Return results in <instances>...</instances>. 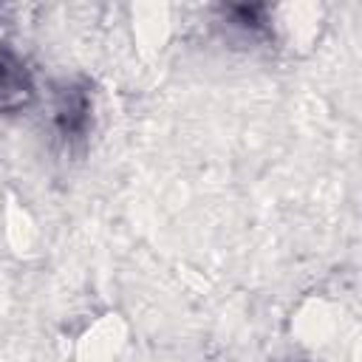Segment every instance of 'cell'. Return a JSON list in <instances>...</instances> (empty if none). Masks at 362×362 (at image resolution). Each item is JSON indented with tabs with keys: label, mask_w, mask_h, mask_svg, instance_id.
Wrapping results in <instances>:
<instances>
[{
	"label": "cell",
	"mask_w": 362,
	"mask_h": 362,
	"mask_svg": "<svg viewBox=\"0 0 362 362\" xmlns=\"http://www.w3.org/2000/svg\"><path fill=\"white\" fill-rule=\"evenodd\" d=\"M54 124H57L59 136L68 139V141L82 139L88 133V124H90V93H88V88L82 82H68L57 93Z\"/></svg>",
	"instance_id": "cell-1"
},
{
	"label": "cell",
	"mask_w": 362,
	"mask_h": 362,
	"mask_svg": "<svg viewBox=\"0 0 362 362\" xmlns=\"http://www.w3.org/2000/svg\"><path fill=\"white\" fill-rule=\"evenodd\" d=\"M34 99V79L25 62L11 51L0 48V113H17Z\"/></svg>",
	"instance_id": "cell-2"
}]
</instances>
